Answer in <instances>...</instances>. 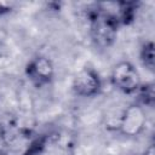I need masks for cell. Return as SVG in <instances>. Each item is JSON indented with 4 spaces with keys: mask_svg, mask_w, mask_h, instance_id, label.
<instances>
[{
    "mask_svg": "<svg viewBox=\"0 0 155 155\" xmlns=\"http://www.w3.org/2000/svg\"><path fill=\"white\" fill-rule=\"evenodd\" d=\"M88 17L91 22V35L93 41L101 47H108L111 45L120 24L117 10L113 12L97 5V7L90 12Z\"/></svg>",
    "mask_w": 155,
    "mask_h": 155,
    "instance_id": "6da1fadb",
    "label": "cell"
},
{
    "mask_svg": "<svg viewBox=\"0 0 155 155\" xmlns=\"http://www.w3.org/2000/svg\"><path fill=\"white\" fill-rule=\"evenodd\" d=\"M113 85L124 93H133L140 87V78L130 62H120L111 71Z\"/></svg>",
    "mask_w": 155,
    "mask_h": 155,
    "instance_id": "7a4b0ae2",
    "label": "cell"
},
{
    "mask_svg": "<svg viewBox=\"0 0 155 155\" xmlns=\"http://www.w3.org/2000/svg\"><path fill=\"white\" fill-rule=\"evenodd\" d=\"M140 58L145 68H148L149 70H154V45L153 42H148L143 46Z\"/></svg>",
    "mask_w": 155,
    "mask_h": 155,
    "instance_id": "8992f818",
    "label": "cell"
},
{
    "mask_svg": "<svg viewBox=\"0 0 155 155\" xmlns=\"http://www.w3.org/2000/svg\"><path fill=\"white\" fill-rule=\"evenodd\" d=\"M138 90H140L139 96L142 97L143 103L151 105L154 102V87H153V85H145L143 87H139Z\"/></svg>",
    "mask_w": 155,
    "mask_h": 155,
    "instance_id": "52a82bcc",
    "label": "cell"
},
{
    "mask_svg": "<svg viewBox=\"0 0 155 155\" xmlns=\"http://www.w3.org/2000/svg\"><path fill=\"white\" fill-rule=\"evenodd\" d=\"M27 75L29 80L38 87L48 84L53 76L52 62L46 57L33 58L27 65Z\"/></svg>",
    "mask_w": 155,
    "mask_h": 155,
    "instance_id": "5b68a950",
    "label": "cell"
},
{
    "mask_svg": "<svg viewBox=\"0 0 155 155\" xmlns=\"http://www.w3.org/2000/svg\"><path fill=\"white\" fill-rule=\"evenodd\" d=\"M73 90L81 97L96 96L101 90V79L92 68H84L75 75Z\"/></svg>",
    "mask_w": 155,
    "mask_h": 155,
    "instance_id": "3957f363",
    "label": "cell"
},
{
    "mask_svg": "<svg viewBox=\"0 0 155 155\" xmlns=\"http://www.w3.org/2000/svg\"><path fill=\"white\" fill-rule=\"evenodd\" d=\"M145 155H154V147L153 145H150L148 148V150L145 151Z\"/></svg>",
    "mask_w": 155,
    "mask_h": 155,
    "instance_id": "ba28073f",
    "label": "cell"
},
{
    "mask_svg": "<svg viewBox=\"0 0 155 155\" xmlns=\"http://www.w3.org/2000/svg\"><path fill=\"white\" fill-rule=\"evenodd\" d=\"M145 113L139 105H130L122 114L120 120V131L125 136H137L145 126Z\"/></svg>",
    "mask_w": 155,
    "mask_h": 155,
    "instance_id": "277c9868",
    "label": "cell"
}]
</instances>
